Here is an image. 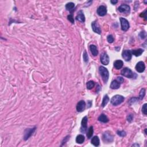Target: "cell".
<instances>
[{
    "label": "cell",
    "instance_id": "cell-1",
    "mask_svg": "<svg viewBox=\"0 0 147 147\" xmlns=\"http://www.w3.org/2000/svg\"><path fill=\"white\" fill-rule=\"evenodd\" d=\"M99 72H100L104 83H106L109 77V73L108 69L106 68L105 67H104L101 66L100 67V68H99Z\"/></svg>",
    "mask_w": 147,
    "mask_h": 147
},
{
    "label": "cell",
    "instance_id": "cell-2",
    "mask_svg": "<svg viewBox=\"0 0 147 147\" xmlns=\"http://www.w3.org/2000/svg\"><path fill=\"white\" fill-rule=\"evenodd\" d=\"M125 98L123 96L120 95H114L112 99H111V104L114 106H117L120 105L124 101Z\"/></svg>",
    "mask_w": 147,
    "mask_h": 147
},
{
    "label": "cell",
    "instance_id": "cell-3",
    "mask_svg": "<svg viewBox=\"0 0 147 147\" xmlns=\"http://www.w3.org/2000/svg\"><path fill=\"white\" fill-rule=\"evenodd\" d=\"M121 74L128 78H132L134 77V73L129 68H124L121 72Z\"/></svg>",
    "mask_w": 147,
    "mask_h": 147
},
{
    "label": "cell",
    "instance_id": "cell-4",
    "mask_svg": "<svg viewBox=\"0 0 147 147\" xmlns=\"http://www.w3.org/2000/svg\"><path fill=\"white\" fill-rule=\"evenodd\" d=\"M120 22L121 25V29L123 31H127L129 28V23L128 21L123 17L120 18Z\"/></svg>",
    "mask_w": 147,
    "mask_h": 147
},
{
    "label": "cell",
    "instance_id": "cell-5",
    "mask_svg": "<svg viewBox=\"0 0 147 147\" xmlns=\"http://www.w3.org/2000/svg\"><path fill=\"white\" fill-rule=\"evenodd\" d=\"M36 128L34 127L32 128H28L24 132V139L25 140H27L34 133V132L36 131Z\"/></svg>",
    "mask_w": 147,
    "mask_h": 147
},
{
    "label": "cell",
    "instance_id": "cell-6",
    "mask_svg": "<svg viewBox=\"0 0 147 147\" xmlns=\"http://www.w3.org/2000/svg\"><path fill=\"white\" fill-rule=\"evenodd\" d=\"M103 140L107 143H111L113 141V136L109 132H106L103 135Z\"/></svg>",
    "mask_w": 147,
    "mask_h": 147
},
{
    "label": "cell",
    "instance_id": "cell-7",
    "mask_svg": "<svg viewBox=\"0 0 147 147\" xmlns=\"http://www.w3.org/2000/svg\"><path fill=\"white\" fill-rule=\"evenodd\" d=\"M118 11L120 12L123 13H129L131 11V8L129 5L126 4H122L118 8Z\"/></svg>",
    "mask_w": 147,
    "mask_h": 147
},
{
    "label": "cell",
    "instance_id": "cell-8",
    "mask_svg": "<svg viewBox=\"0 0 147 147\" xmlns=\"http://www.w3.org/2000/svg\"><path fill=\"white\" fill-rule=\"evenodd\" d=\"M122 56L125 61H130L132 59V52L129 50H124L122 52Z\"/></svg>",
    "mask_w": 147,
    "mask_h": 147
},
{
    "label": "cell",
    "instance_id": "cell-9",
    "mask_svg": "<svg viewBox=\"0 0 147 147\" xmlns=\"http://www.w3.org/2000/svg\"><path fill=\"white\" fill-rule=\"evenodd\" d=\"M101 62L104 65H108L109 63V57L106 53H103L101 56Z\"/></svg>",
    "mask_w": 147,
    "mask_h": 147
},
{
    "label": "cell",
    "instance_id": "cell-10",
    "mask_svg": "<svg viewBox=\"0 0 147 147\" xmlns=\"http://www.w3.org/2000/svg\"><path fill=\"white\" fill-rule=\"evenodd\" d=\"M81 124H82V127L81 129V132L82 133H85L87 131V117L86 116L82 118Z\"/></svg>",
    "mask_w": 147,
    "mask_h": 147
},
{
    "label": "cell",
    "instance_id": "cell-11",
    "mask_svg": "<svg viewBox=\"0 0 147 147\" xmlns=\"http://www.w3.org/2000/svg\"><path fill=\"white\" fill-rule=\"evenodd\" d=\"M91 27H92V29L93 31L95 32V33H98V34L100 35L101 34V29L100 25L98 24L97 21H93L91 24Z\"/></svg>",
    "mask_w": 147,
    "mask_h": 147
},
{
    "label": "cell",
    "instance_id": "cell-12",
    "mask_svg": "<svg viewBox=\"0 0 147 147\" xmlns=\"http://www.w3.org/2000/svg\"><path fill=\"white\" fill-rule=\"evenodd\" d=\"M145 69V66L143 62H139L137 63L136 66V70L139 73H143Z\"/></svg>",
    "mask_w": 147,
    "mask_h": 147
},
{
    "label": "cell",
    "instance_id": "cell-13",
    "mask_svg": "<svg viewBox=\"0 0 147 147\" xmlns=\"http://www.w3.org/2000/svg\"><path fill=\"white\" fill-rule=\"evenodd\" d=\"M107 13L106 7L104 5L100 6L97 9V14L100 16H104Z\"/></svg>",
    "mask_w": 147,
    "mask_h": 147
},
{
    "label": "cell",
    "instance_id": "cell-14",
    "mask_svg": "<svg viewBox=\"0 0 147 147\" xmlns=\"http://www.w3.org/2000/svg\"><path fill=\"white\" fill-rule=\"evenodd\" d=\"M86 108V103L84 101H81L78 103L77 106V110L78 112H82Z\"/></svg>",
    "mask_w": 147,
    "mask_h": 147
},
{
    "label": "cell",
    "instance_id": "cell-15",
    "mask_svg": "<svg viewBox=\"0 0 147 147\" xmlns=\"http://www.w3.org/2000/svg\"><path fill=\"white\" fill-rule=\"evenodd\" d=\"M76 19L78 21L81 22V23H84L85 21V17L83 12L82 11H79V12L78 13V15L76 17Z\"/></svg>",
    "mask_w": 147,
    "mask_h": 147
},
{
    "label": "cell",
    "instance_id": "cell-16",
    "mask_svg": "<svg viewBox=\"0 0 147 147\" xmlns=\"http://www.w3.org/2000/svg\"><path fill=\"white\" fill-rule=\"evenodd\" d=\"M90 50L91 51V53L92 54V55L93 56H97L98 54V49L97 46H95V45H91L90 46Z\"/></svg>",
    "mask_w": 147,
    "mask_h": 147
},
{
    "label": "cell",
    "instance_id": "cell-17",
    "mask_svg": "<svg viewBox=\"0 0 147 147\" xmlns=\"http://www.w3.org/2000/svg\"><path fill=\"white\" fill-rule=\"evenodd\" d=\"M110 88L112 89H118L120 87V83L117 81V80H114V81H112L111 83Z\"/></svg>",
    "mask_w": 147,
    "mask_h": 147
},
{
    "label": "cell",
    "instance_id": "cell-18",
    "mask_svg": "<svg viewBox=\"0 0 147 147\" xmlns=\"http://www.w3.org/2000/svg\"><path fill=\"white\" fill-rule=\"evenodd\" d=\"M124 63L122 60H117L116 61L114 62V66L116 69L120 70L123 67Z\"/></svg>",
    "mask_w": 147,
    "mask_h": 147
},
{
    "label": "cell",
    "instance_id": "cell-19",
    "mask_svg": "<svg viewBox=\"0 0 147 147\" xmlns=\"http://www.w3.org/2000/svg\"><path fill=\"white\" fill-rule=\"evenodd\" d=\"M91 144L94 145L95 147H98L100 145V139L98 136H94L91 139Z\"/></svg>",
    "mask_w": 147,
    "mask_h": 147
},
{
    "label": "cell",
    "instance_id": "cell-20",
    "mask_svg": "<svg viewBox=\"0 0 147 147\" xmlns=\"http://www.w3.org/2000/svg\"><path fill=\"white\" fill-rule=\"evenodd\" d=\"M144 52V50L143 49L139 48L137 49V50H132L131 51L132 54H133V55L136 56H139L143 54V52Z\"/></svg>",
    "mask_w": 147,
    "mask_h": 147
},
{
    "label": "cell",
    "instance_id": "cell-21",
    "mask_svg": "<svg viewBox=\"0 0 147 147\" xmlns=\"http://www.w3.org/2000/svg\"><path fill=\"white\" fill-rule=\"evenodd\" d=\"M85 136L82 135H79L76 138V142L78 144H82L85 141Z\"/></svg>",
    "mask_w": 147,
    "mask_h": 147
},
{
    "label": "cell",
    "instance_id": "cell-22",
    "mask_svg": "<svg viewBox=\"0 0 147 147\" xmlns=\"http://www.w3.org/2000/svg\"><path fill=\"white\" fill-rule=\"evenodd\" d=\"M98 120L100 121V122H104V123H106L109 121V119L107 117V116L105 115L104 114H102L100 117H98Z\"/></svg>",
    "mask_w": 147,
    "mask_h": 147
},
{
    "label": "cell",
    "instance_id": "cell-23",
    "mask_svg": "<svg viewBox=\"0 0 147 147\" xmlns=\"http://www.w3.org/2000/svg\"><path fill=\"white\" fill-rule=\"evenodd\" d=\"M74 7L75 4L73 2H68V3L66 5V9L70 12H71L72 11H73Z\"/></svg>",
    "mask_w": 147,
    "mask_h": 147
},
{
    "label": "cell",
    "instance_id": "cell-24",
    "mask_svg": "<svg viewBox=\"0 0 147 147\" xmlns=\"http://www.w3.org/2000/svg\"><path fill=\"white\" fill-rule=\"evenodd\" d=\"M109 97H108V95H105V96H104V98H103L102 103L101 106L102 107H105V106L108 104V103L109 102Z\"/></svg>",
    "mask_w": 147,
    "mask_h": 147
},
{
    "label": "cell",
    "instance_id": "cell-25",
    "mask_svg": "<svg viewBox=\"0 0 147 147\" xmlns=\"http://www.w3.org/2000/svg\"><path fill=\"white\" fill-rule=\"evenodd\" d=\"M94 86H95V83H94V82L93 81H89V82L87 83V84H86V87H87V89L88 90L92 89Z\"/></svg>",
    "mask_w": 147,
    "mask_h": 147
},
{
    "label": "cell",
    "instance_id": "cell-26",
    "mask_svg": "<svg viewBox=\"0 0 147 147\" xmlns=\"http://www.w3.org/2000/svg\"><path fill=\"white\" fill-rule=\"evenodd\" d=\"M94 133V130H93V126H90V128L89 129L88 132L87 133V137L89 139H90L93 135Z\"/></svg>",
    "mask_w": 147,
    "mask_h": 147
},
{
    "label": "cell",
    "instance_id": "cell-27",
    "mask_svg": "<svg viewBox=\"0 0 147 147\" xmlns=\"http://www.w3.org/2000/svg\"><path fill=\"white\" fill-rule=\"evenodd\" d=\"M145 95V89H142L140 92V94H139V100H143L144 98V96Z\"/></svg>",
    "mask_w": 147,
    "mask_h": 147
},
{
    "label": "cell",
    "instance_id": "cell-28",
    "mask_svg": "<svg viewBox=\"0 0 147 147\" xmlns=\"http://www.w3.org/2000/svg\"><path fill=\"white\" fill-rule=\"evenodd\" d=\"M83 58L85 62H88L89 57H88V55H87V53L86 52V51H85L84 53H83Z\"/></svg>",
    "mask_w": 147,
    "mask_h": 147
},
{
    "label": "cell",
    "instance_id": "cell-29",
    "mask_svg": "<svg viewBox=\"0 0 147 147\" xmlns=\"http://www.w3.org/2000/svg\"><path fill=\"white\" fill-rule=\"evenodd\" d=\"M147 104H145L143 106V108H142V112L144 114L147 115Z\"/></svg>",
    "mask_w": 147,
    "mask_h": 147
},
{
    "label": "cell",
    "instance_id": "cell-30",
    "mask_svg": "<svg viewBox=\"0 0 147 147\" xmlns=\"http://www.w3.org/2000/svg\"><path fill=\"white\" fill-rule=\"evenodd\" d=\"M117 135H118V136H121V137H125L126 136V132L125 131H117Z\"/></svg>",
    "mask_w": 147,
    "mask_h": 147
},
{
    "label": "cell",
    "instance_id": "cell-31",
    "mask_svg": "<svg viewBox=\"0 0 147 147\" xmlns=\"http://www.w3.org/2000/svg\"><path fill=\"white\" fill-rule=\"evenodd\" d=\"M107 40H108V42L109 43H112L113 42H114V38H113V36L111 35H109L107 37Z\"/></svg>",
    "mask_w": 147,
    "mask_h": 147
},
{
    "label": "cell",
    "instance_id": "cell-32",
    "mask_svg": "<svg viewBox=\"0 0 147 147\" xmlns=\"http://www.w3.org/2000/svg\"><path fill=\"white\" fill-rule=\"evenodd\" d=\"M67 18H68V20H69V21H70L72 24H74V19L73 16H72L71 15H68V16H67Z\"/></svg>",
    "mask_w": 147,
    "mask_h": 147
},
{
    "label": "cell",
    "instance_id": "cell-33",
    "mask_svg": "<svg viewBox=\"0 0 147 147\" xmlns=\"http://www.w3.org/2000/svg\"><path fill=\"white\" fill-rule=\"evenodd\" d=\"M140 16L141 17H143L145 19V20H147V10L146 11H145L143 13H141V15H140Z\"/></svg>",
    "mask_w": 147,
    "mask_h": 147
},
{
    "label": "cell",
    "instance_id": "cell-34",
    "mask_svg": "<svg viewBox=\"0 0 147 147\" xmlns=\"http://www.w3.org/2000/svg\"><path fill=\"white\" fill-rule=\"evenodd\" d=\"M140 36L142 39H145L146 37V33L145 32H141L140 33Z\"/></svg>",
    "mask_w": 147,
    "mask_h": 147
},
{
    "label": "cell",
    "instance_id": "cell-35",
    "mask_svg": "<svg viewBox=\"0 0 147 147\" xmlns=\"http://www.w3.org/2000/svg\"><path fill=\"white\" fill-rule=\"evenodd\" d=\"M133 115H132V114H129V115L127 117V120L128 122H132L133 120Z\"/></svg>",
    "mask_w": 147,
    "mask_h": 147
},
{
    "label": "cell",
    "instance_id": "cell-36",
    "mask_svg": "<svg viewBox=\"0 0 147 147\" xmlns=\"http://www.w3.org/2000/svg\"><path fill=\"white\" fill-rule=\"evenodd\" d=\"M137 100H138V98H132L131 99V100L129 101V102L130 105H131V104H132L133 103H135V101H137Z\"/></svg>",
    "mask_w": 147,
    "mask_h": 147
},
{
    "label": "cell",
    "instance_id": "cell-37",
    "mask_svg": "<svg viewBox=\"0 0 147 147\" xmlns=\"http://www.w3.org/2000/svg\"><path fill=\"white\" fill-rule=\"evenodd\" d=\"M117 81H118V82H119L120 83H123L124 81V78H122V77H118Z\"/></svg>",
    "mask_w": 147,
    "mask_h": 147
},
{
    "label": "cell",
    "instance_id": "cell-38",
    "mask_svg": "<svg viewBox=\"0 0 147 147\" xmlns=\"http://www.w3.org/2000/svg\"><path fill=\"white\" fill-rule=\"evenodd\" d=\"M110 2L113 5H115L116 4H117V2H118V1H113V0H112V1H110Z\"/></svg>",
    "mask_w": 147,
    "mask_h": 147
},
{
    "label": "cell",
    "instance_id": "cell-39",
    "mask_svg": "<svg viewBox=\"0 0 147 147\" xmlns=\"http://www.w3.org/2000/svg\"><path fill=\"white\" fill-rule=\"evenodd\" d=\"M133 146H138V147H139V145H138V144H135V145H133Z\"/></svg>",
    "mask_w": 147,
    "mask_h": 147
}]
</instances>
